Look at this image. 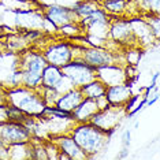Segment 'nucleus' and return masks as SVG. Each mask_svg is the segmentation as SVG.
Masks as SVG:
<instances>
[{"mask_svg": "<svg viewBox=\"0 0 160 160\" xmlns=\"http://www.w3.org/2000/svg\"><path fill=\"white\" fill-rule=\"evenodd\" d=\"M70 134L88 158H93L105 151L111 138L110 133L99 129L90 122L77 123Z\"/></svg>", "mask_w": 160, "mask_h": 160, "instance_id": "nucleus-1", "label": "nucleus"}, {"mask_svg": "<svg viewBox=\"0 0 160 160\" xmlns=\"http://www.w3.org/2000/svg\"><path fill=\"white\" fill-rule=\"evenodd\" d=\"M7 96V105H12L18 110L23 111L29 116L37 118L44 112L47 104L41 96V92L38 89L26 88L23 85L15 86V88L6 89Z\"/></svg>", "mask_w": 160, "mask_h": 160, "instance_id": "nucleus-2", "label": "nucleus"}, {"mask_svg": "<svg viewBox=\"0 0 160 160\" xmlns=\"http://www.w3.org/2000/svg\"><path fill=\"white\" fill-rule=\"evenodd\" d=\"M74 58L83 60L93 68H100L110 64H119L126 66L123 51H111L103 47H92V45H81L74 42Z\"/></svg>", "mask_w": 160, "mask_h": 160, "instance_id": "nucleus-3", "label": "nucleus"}, {"mask_svg": "<svg viewBox=\"0 0 160 160\" xmlns=\"http://www.w3.org/2000/svg\"><path fill=\"white\" fill-rule=\"evenodd\" d=\"M19 68L22 72V85L26 88L38 89L41 86L42 71L47 67V60L41 51L25 49L19 53Z\"/></svg>", "mask_w": 160, "mask_h": 160, "instance_id": "nucleus-4", "label": "nucleus"}, {"mask_svg": "<svg viewBox=\"0 0 160 160\" xmlns=\"http://www.w3.org/2000/svg\"><path fill=\"white\" fill-rule=\"evenodd\" d=\"M127 116L125 105H112L108 104L103 110H99L90 119V123L97 126L99 129L104 130V132L112 133L116 130V127L121 125V122Z\"/></svg>", "mask_w": 160, "mask_h": 160, "instance_id": "nucleus-5", "label": "nucleus"}, {"mask_svg": "<svg viewBox=\"0 0 160 160\" xmlns=\"http://www.w3.org/2000/svg\"><path fill=\"white\" fill-rule=\"evenodd\" d=\"M62 72H63L64 77L70 79L75 88H81L82 85L97 78L96 68L90 67L89 64H86L85 62L78 59V58H74L66 66L62 67Z\"/></svg>", "mask_w": 160, "mask_h": 160, "instance_id": "nucleus-6", "label": "nucleus"}, {"mask_svg": "<svg viewBox=\"0 0 160 160\" xmlns=\"http://www.w3.org/2000/svg\"><path fill=\"white\" fill-rule=\"evenodd\" d=\"M74 45L66 41H58V42H49L47 47L41 49L42 55L48 64L56 67L66 66L70 60L74 59Z\"/></svg>", "mask_w": 160, "mask_h": 160, "instance_id": "nucleus-7", "label": "nucleus"}, {"mask_svg": "<svg viewBox=\"0 0 160 160\" xmlns=\"http://www.w3.org/2000/svg\"><path fill=\"white\" fill-rule=\"evenodd\" d=\"M33 138V134L25 125L12 121H0V140L4 145H14L29 142Z\"/></svg>", "mask_w": 160, "mask_h": 160, "instance_id": "nucleus-8", "label": "nucleus"}, {"mask_svg": "<svg viewBox=\"0 0 160 160\" xmlns=\"http://www.w3.org/2000/svg\"><path fill=\"white\" fill-rule=\"evenodd\" d=\"M112 41H115L116 44H119L121 47H140L137 44L136 38H134L133 30H132V25H130L129 18H123V17H112L111 25H110V34H108Z\"/></svg>", "mask_w": 160, "mask_h": 160, "instance_id": "nucleus-9", "label": "nucleus"}, {"mask_svg": "<svg viewBox=\"0 0 160 160\" xmlns=\"http://www.w3.org/2000/svg\"><path fill=\"white\" fill-rule=\"evenodd\" d=\"M41 12L47 21H49L56 29L71 22H79V18L75 15L70 7L60 4H47L41 7Z\"/></svg>", "mask_w": 160, "mask_h": 160, "instance_id": "nucleus-10", "label": "nucleus"}, {"mask_svg": "<svg viewBox=\"0 0 160 160\" xmlns=\"http://www.w3.org/2000/svg\"><path fill=\"white\" fill-rule=\"evenodd\" d=\"M130 25H132V30L134 34L137 44L144 48L147 45H151L153 41H158V38L155 37L153 32H152L151 26L148 25V22L145 21V18L142 15H137L129 18Z\"/></svg>", "mask_w": 160, "mask_h": 160, "instance_id": "nucleus-11", "label": "nucleus"}, {"mask_svg": "<svg viewBox=\"0 0 160 160\" xmlns=\"http://www.w3.org/2000/svg\"><path fill=\"white\" fill-rule=\"evenodd\" d=\"M96 75L105 86L121 85V83H129L125 66L119 64H110L100 68H96Z\"/></svg>", "mask_w": 160, "mask_h": 160, "instance_id": "nucleus-12", "label": "nucleus"}, {"mask_svg": "<svg viewBox=\"0 0 160 160\" xmlns=\"http://www.w3.org/2000/svg\"><path fill=\"white\" fill-rule=\"evenodd\" d=\"M15 22L17 26L23 29V30H40L42 32L45 28V18L41 11H34V10H23V11H17L15 14Z\"/></svg>", "mask_w": 160, "mask_h": 160, "instance_id": "nucleus-13", "label": "nucleus"}, {"mask_svg": "<svg viewBox=\"0 0 160 160\" xmlns=\"http://www.w3.org/2000/svg\"><path fill=\"white\" fill-rule=\"evenodd\" d=\"M52 140L53 142L58 145L60 152L66 153L70 160H83V159H88L86 153L79 148V145L75 142V140L71 137V134H62V136H56V137H52L49 138Z\"/></svg>", "mask_w": 160, "mask_h": 160, "instance_id": "nucleus-14", "label": "nucleus"}, {"mask_svg": "<svg viewBox=\"0 0 160 160\" xmlns=\"http://www.w3.org/2000/svg\"><path fill=\"white\" fill-rule=\"evenodd\" d=\"M104 96L112 105H126L132 99L133 90L129 83H121V85L107 86Z\"/></svg>", "mask_w": 160, "mask_h": 160, "instance_id": "nucleus-15", "label": "nucleus"}, {"mask_svg": "<svg viewBox=\"0 0 160 160\" xmlns=\"http://www.w3.org/2000/svg\"><path fill=\"white\" fill-rule=\"evenodd\" d=\"M99 111V105H97L96 100L93 99H83L78 107L71 112V116L77 123H86L90 122L93 115Z\"/></svg>", "mask_w": 160, "mask_h": 160, "instance_id": "nucleus-16", "label": "nucleus"}, {"mask_svg": "<svg viewBox=\"0 0 160 160\" xmlns=\"http://www.w3.org/2000/svg\"><path fill=\"white\" fill-rule=\"evenodd\" d=\"M82 100H83V96H82L79 88H72V89L60 94V97H59V100L56 101L55 107L64 112L71 114V112L78 107V104L81 103Z\"/></svg>", "mask_w": 160, "mask_h": 160, "instance_id": "nucleus-17", "label": "nucleus"}, {"mask_svg": "<svg viewBox=\"0 0 160 160\" xmlns=\"http://www.w3.org/2000/svg\"><path fill=\"white\" fill-rule=\"evenodd\" d=\"M62 78H63V72H62L60 67L47 64V67L42 71L41 86H44V88H56L60 83Z\"/></svg>", "mask_w": 160, "mask_h": 160, "instance_id": "nucleus-18", "label": "nucleus"}, {"mask_svg": "<svg viewBox=\"0 0 160 160\" xmlns=\"http://www.w3.org/2000/svg\"><path fill=\"white\" fill-rule=\"evenodd\" d=\"M105 89H107V86H105L99 78L92 79L90 82L85 83V85H82L81 88H79V90H81V93L83 96V99H93V100H96V99H99V97L104 96Z\"/></svg>", "mask_w": 160, "mask_h": 160, "instance_id": "nucleus-19", "label": "nucleus"}, {"mask_svg": "<svg viewBox=\"0 0 160 160\" xmlns=\"http://www.w3.org/2000/svg\"><path fill=\"white\" fill-rule=\"evenodd\" d=\"M100 6V0H79L74 6L71 7V10L75 12V15L79 18V21L82 19L83 17L89 15L92 11L97 10Z\"/></svg>", "mask_w": 160, "mask_h": 160, "instance_id": "nucleus-20", "label": "nucleus"}, {"mask_svg": "<svg viewBox=\"0 0 160 160\" xmlns=\"http://www.w3.org/2000/svg\"><path fill=\"white\" fill-rule=\"evenodd\" d=\"M137 6L140 15H159L160 0H132Z\"/></svg>", "mask_w": 160, "mask_h": 160, "instance_id": "nucleus-21", "label": "nucleus"}, {"mask_svg": "<svg viewBox=\"0 0 160 160\" xmlns=\"http://www.w3.org/2000/svg\"><path fill=\"white\" fill-rule=\"evenodd\" d=\"M56 32L60 33L62 36L75 38V37H79L81 34H83V28L81 26L79 22H71V23H67V25H63V26L58 28Z\"/></svg>", "mask_w": 160, "mask_h": 160, "instance_id": "nucleus-22", "label": "nucleus"}, {"mask_svg": "<svg viewBox=\"0 0 160 160\" xmlns=\"http://www.w3.org/2000/svg\"><path fill=\"white\" fill-rule=\"evenodd\" d=\"M0 159H8V151H7V145L3 144L0 140Z\"/></svg>", "mask_w": 160, "mask_h": 160, "instance_id": "nucleus-23", "label": "nucleus"}, {"mask_svg": "<svg viewBox=\"0 0 160 160\" xmlns=\"http://www.w3.org/2000/svg\"><path fill=\"white\" fill-rule=\"evenodd\" d=\"M122 140H123V145L127 148L130 145V132L129 130H126L125 133H123V137H122Z\"/></svg>", "mask_w": 160, "mask_h": 160, "instance_id": "nucleus-24", "label": "nucleus"}, {"mask_svg": "<svg viewBox=\"0 0 160 160\" xmlns=\"http://www.w3.org/2000/svg\"><path fill=\"white\" fill-rule=\"evenodd\" d=\"M6 26H2L0 25V37H3V36H6V33H7V30H6Z\"/></svg>", "mask_w": 160, "mask_h": 160, "instance_id": "nucleus-25", "label": "nucleus"}, {"mask_svg": "<svg viewBox=\"0 0 160 160\" xmlns=\"http://www.w3.org/2000/svg\"><path fill=\"white\" fill-rule=\"evenodd\" d=\"M2 51H4V45H3V40L0 37V52H2Z\"/></svg>", "mask_w": 160, "mask_h": 160, "instance_id": "nucleus-26", "label": "nucleus"}]
</instances>
